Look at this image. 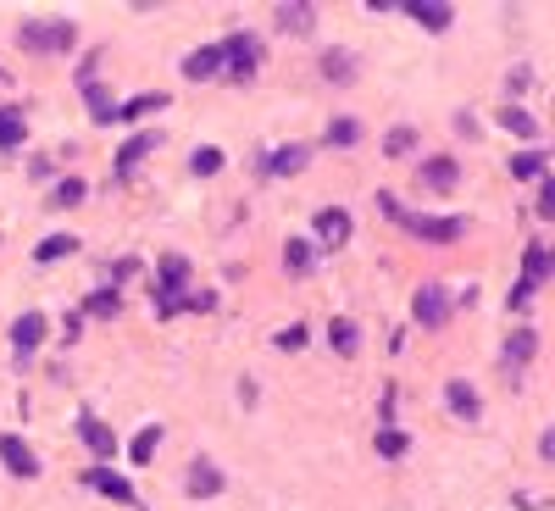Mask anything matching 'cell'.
<instances>
[{"label":"cell","instance_id":"obj_1","mask_svg":"<svg viewBox=\"0 0 555 511\" xmlns=\"http://www.w3.org/2000/svg\"><path fill=\"white\" fill-rule=\"evenodd\" d=\"M378 212L389 222H400L405 234H417V239H434V244H456L466 234V217H422V212H405L389 190H378Z\"/></svg>","mask_w":555,"mask_h":511},{"label":"cell","instance_id":"obj_2","mask_svg":"<svg viewBox=\"0 0 555 511\" xmlns=\"http://www.w3.org/2000/svg\"><path fill=\"white\" fill-rule=\"evenodd\" d=\"M17 45H23L28 56H67L78 45V28L67 23V17H28V23L17 28Z\"/></svg>","mask_w":555,"mask_h":511},{"label":"cell","instance_id":"obj_3","mask_svg":"<svg viewBox=\"0 0 555 511\" xmlns=\"http://www.w3.org/2000/svg\"><path fill=\"white\" fill-rule=\"evenodd\" d=\"M217 50H222V84H251L256 78V67H261L256 34H228V39H217Z\"/></svg>","mask_w":555,"mask_h":511},{"label":"cell","instance_id":"obj_4","mask_svg":"<svg viewBox=\"0 0 555 511\" xmlns=\"http://www.w3.org/2000/svg\"><path fill=\"white\" fill-rule=\"evenodd\" d=\"M450 312H456V300H450L444 283H422V290L411 295V317H417L422 329H444Z\"/></svg>","mask_w":555,"mask_h":511},{"label":"cell","instance_id":"obj_5","mask_svg":"<svg viewBox=\"0 0 555 511\" xmlns=\"http://www.w3.org/2000/svg\"><path fill=\"white\" fill-rule=\"evenodd\" d=\"M273 23H278V34L305 39V34H317V6H312V0H278V6H273Z\"/></svg>","mask_w":555,"mask_h":511},{"label":"cell","instance_id":"obj_6","mask_svg":"<svg viewBox=\"0 0 555 511\" xmlns=\"http://www.w3.org/2000/svg\"><path fill=\"white\" fill-rule=\"evenodd\" d=\"M95 61H100V56H89V61H84V78H78V89H84V100H89V117L100 122V128H112V122H117V100H112L106 89H100Z\"/></svg>","mask_w":555,"mask_h":511},{"label":"cell","instance_id":"obj_7","mask_svg":"<svg viewBox=\"0 0 555 511\" xmlns=\"http://www.w3.org/2000/svg\"><path fill=\"white\" fill-rule=\"evenodd\" d=\"M417 178H422L428 195H450L461 183V167H456V156H428L422 167H417Z\"/></svg>","mask_w":555,"mask_h":511},{"label":"cell","instance_id":"obj_8","mask_svg":"<svg viewBox=\"0 0 555 511\" xmlns=\"http://www.w3.org/2000/svg\"><path fill=\"white\" fill-rule=\"evenodd\" d=\"M317 244L322 251H344V244H351V212L344 206H322L317 212Z\"/></svg>","mask_w":555,"mask_h":511},{"label":"cell","instance_id":"obj_9","mask_svg":"<svg viewBox=\"0 0 555 511\" xmlns=\"http://www.w3.org/2000/svg\"><path fill=\"white\" fill-rule=\"evenodd\" d=\"M12 345H17V361H28L39 345H45V312H23L12 322Z\"/></svg>","mask_w":555,"mask_h":511},{"label":"cell","instance_id":"obj_10","mask_svg":"<svg viewBox=\"0 0 555 511\" xmlns=\"http://www.w3.org/2000/svg\"><path fill=\"white\" fill-rule=\"evenodd\" d=\"M0 461H6L12 478H39V456H34L17 434H0Z\"/></svg>","mask_w":555,"mask_h":511},{"label":"cell","instance_id":"obj_11","mask_svg":"<svg viewBox=\"0 0 555 511\" xmlns=\"http://www.w3.org/2000/svg\"><path fill=\"white\" fill-rule=\"evenodd\" d=\"M84 489H95V495H106V500H117V506H134V484L117 478L112 467H89V473H84Z\"/></svg>","mask_w":555,"mask_h":511},{"label":"cell","instance_id":"obj_12","mask_svg":"<svg viewBox=\"0 0 555 511\" xmlns=\"http://www.w3.org/2000/svg\"><path fill=\"white\" fill-rule=\"evenodd\" d=\"M305 161H312V145H278V151H266V178H295Z\"/></svg>","mask_w":555,"mask_h":511},{"label":"cell","instance_id":"obj_13","mask_svg":"<svg viewBox=\"0 0 555 511\" xmlns=\"http://www.w3.org/2000/svg\"><path fill=\"white\" fill-rule=\"evenodd\" d=\"M183 283H189V256H161L156 261V295H183Z\"/></svg>","mask_w":555,"mask_h":511},{"label":"cell","instance_id":"obj_14","mask_svg":"<svg viewBox=\"0 0 555 511\" xmlns=\"http://www.w3.org/2000/svg\"><path fill=\"white\" fill-rule=\"evenodd\" d=\"M444 406H450V417H461V422H478L483 417V400L472 395V383H461V378L444 383Z\"/></svg>","mask_w":555,"mask_h":511},{"label":"cell","instance_id":"obj_15","mask_svg":"<svg viewBox=\"0 0 555 511\" xmlns=\"http://www.w3.org/2000/svg\"><path fill=\"white\" fill-rule=\"evenodd\" d=\"M78 439H84V445H89V451H95L100 461H106V456H117V434H112V428L100 422L95 412H84V417H78Z\"/></svg>","mask_w":555,"mask_h":511},{"label":"cell","instance_id":"obj_16","mask_svg":"<svg viewBox=\"0 0 555 511\" xmlns=\"http://www.w3.org/2000/svg\"><path fill=\"white\" fill-rule=\"evenodd\" d=\"M156 145H161V134H134L128 139V145H122L117 151V178H134V167H139V161H145V156H156Z\"/></svg>","mask_w":555,"mask_h":511},{"label":"cell","instance_id":"obj_17","mask_svg":"<svg viewBox=\"0 0 555 511\" xmlns=\"http://www.w3.org/2000/svg\"><path fill=\"white\" fill-rule=\"evenodd\" d=\"M183 78H195V84H205V78H222V50L217 45H200L183 56Z\"/></svg>","mask_w":555,"mask_h":511},{"label":"cell","instance_id":"obj_18","mask_svg":"<svg viewBox=\"0 0 555 511\" xmlns=\"http://www.w3.org/2000/svg\"><path fill=\"white\" fill-rule=\"evenodd\" d=\"M189 500H212V495H222V473H217V461H195L189 467Z\"/></svg>","mask_w":555,"mask_h":511},{"label":"cell","instance_id":"obj_19","mask_svg":"<svg viewBox=\"0 0 555 511\" xmlns=\"http://www.w3.org/2000/svg\"><path fill=\"white\" fill-rule=\"evenodd\" d=\"M550 273H555L550 251H544V244H528V251H522V283H528V290H539V283H550Z\"/></svg>","mask_w":555,"mask_h":511},{"label":"cell","instance_id":"obj_20","mask_svg":"<svg viewBox=\"0 0 555 511\" xmlns=\"http://www.w3.org/2000/svg\"><path fill=\"white\" fill-rule=\"evenodd\" d=\"M411 17H417L428 34H450V23H456V6H444V0H422V6H411Z\"/></svg>","mask_w":555,"mask_h":511},{"label":"cell","instance_id":"obj_21","mask_svg":"<svg viewBox=\"0 0 555 511\" xmlns=\"http://www.w3.org/2000/svg\"><path fill=\"white\" fill-rule=\"evenodd\" d=\"M322 73H328V84H356V56L351 50H322Z\"/></svg>","mask_w":555,"mask_h":511},{"label":"cell","instance_id":"obj_22","mask_svg":"<svg viewBox=\"0 0 555 511\" xmlns=\"http://www.w3.org/2000/svg\"><path fill=\"white\" fill-rule=\"evenodd\" d=\"M328 345H334L339 356H356L361 351V329H356L351 317H334V322H328Z\"/></svg>","mask_w":555,"mask_h":511},{"label":"cell","instance_id":"obj_23","mask_svg":"<svg viewBox=\"0 0 555 511\" xmlns=\"http://www.w3.org/2000/svg\"><path fill=\"white\" fill-rule=\"evenodd\" d=\"M156 112H167V95H134L128 106H117V122H139V117H156Z\"/></svg>","mask_w":555,"mask_h":511},{"label":"cell","instance_id":"obj_24","mask_svg":"<svg viewBox=\"0 0 555 511\" xmlns=\"http://www.w3.org/2000/svg\"><path fill=\"white\" fill-rule=\"evenodd\" d=\"M73 251H78V239H73V234H50V239H39V244H34V261H39V267H50V261L73 256Z\"/></svg>","mask_w":555,"mask_h":511},{"label":"cell","instance_id":"obj_25","mask_svg":"<svg viewBox=\"0 0 555 511\" xmlns=\"http://www.w3.org/2000/svg\"><path fill=\"white\" fill-rule=\"evenodd\" d=\"M23 134H28V122L17 106H0V151H17L23 145Z\"/></svg>","mask_w":555,"mask_h":511},{"label":"cell","instance_id":"obj_26","mask_svg":"<svg viewBox=\"0 0 555 511\" xmlns=\"http://www.w3.org/2000/svg\"><path fill=\"white\" fill-rule=\"evenodd\" d=\"M283 267H289V273H312L317 267V244L312 239H289V244H283Z\"/></svg>","mask_w":555,"mask_h":511},{"label":"cell","instance_id":"obj_27","mask_svg":"<svg viewBox=\"0 0 555 511\" xmlns=\"http://www.w3.org/2000/svg\"><path fill=\"white\" fill-rule=\"evenodd\" d=\"M500 122H505V134H517V139H539V117H533V112H522V106H511V100H505Z\"/></svg>","mask_w":555,"mask_h":511},{"label":"cell","instance_id":"obj_28","mask_svg":"<svg viewBox=\"0 0 555 511\" xmlns=\"http://www.w3.org/2000/svg\"><path fill=\"white\" fill-rule=\"evenodd\" d=\"M533 356H539V334H533V329H517V334L505 339V367H511V361L522 367V361H533Z\"/></svg>","mask_w":555,"mask_h":511},{"label":"cell","instance_id":"obj_29","mask_svg":"<svg viewBox=\"0 0 555 511\" xmlns=\"http://www.w3.org/2000/svg\"><path fill=\"white\" fill-rule=\"evenodd\" d=\"M405 451H411V434H405V428H395V422H383V428H378V456L400 461Z\"/></svg>","mask_w":555,"mask_h":511},{"label":"cell","instance_id":"obj_30","mask_svg":"<svg viewBox=\"0 0 555 511\" xmlns=\"http://www.w3.org/2000/svg\"><path fill=\"white\" fill-rule=\"evenodd\" d=\"M505 167H511V178H533V183L550 178V173H544V151H517Z\"/></svg>","mask_w":555,"mask_h":511},{"label":"cell","instance_id":"obj_31","mask_svg":"<svg viewBox=\"0 0 555 511\" xmlns=\"http://www.w3.org/2000/svg\"><path fill=\"white\" fill-rule=\"evenodd\" d=\"M411 151H417V128H411V122H400V128H389L383 134V156H411Z\"/></svg>","mask_w":555,"mask_h":511},{"label":"cell","instance_id":"obj_32","mask_svg":"<svg viewBox=\"0 0 555 511\" xmlns=\"http://www.w3.org/2000/svg\"><path fill=\"white\" fill-rule=\"evenodd\" d=\"M122 312V295L112 290V283H106V290H95L89 300H84V317H117Z\"/></svg>","mask_w":555,"mask_h":511},{"label":"cell","instance_id":"obj_33","mask_svg":"<svg viewBox=\"0 0 555 511\" xmlns=\"http://www.w3.org/2000/svg\"><path fill=\"white\" fill-rule=\"evenodd\" d=\"M356 139H361V122H356V117H334V122H328V145L351 151Z\"/></svg>","mask_w":555,"mask_h":511},{"label":"cell","instance_id":"obj_34","mask_svg":"<svg viewBox=\"0 0 555 511\" xmlns=\"http://www.w3.org/2000/svg\"><path fill=\"white\" fill-rule=\"evenodd\" d=\"M78 200H84V178H61L56 190H50V206L56 212H67V206H78Z\"/></svg>","mask_w":555,"mask_h":511},{"label":"cell","instance_id":"obj_35","mask_svg":"<svg viewBox=\"0 0 555 511\" xmlns=\"http://www.w3.org/2000/svg\"><path fill=\"white\" fill-rule=\"evenodd\" d=\"M189 173H195V178H212V173H222V151H217V145H200V151L189 156Z\"/></svg>","mask_w":555,"mask_h":511},{"label":"cell","instance_id":"obj_36","mask_svg":"<svg viewBox=\"0 0 555 511\" xmlns=\"http://www.w3.org/2000/svg\"><path fill=\"white\" fill-rule=\"evenodd\" d=\"M156 445H161V428H156V422H150V428H139V439H134V445H128V456H134V461H139V467H145V461H150V456H156Z\"/></svg>","mask_w":555,"mask_h":511},{"label":"cell","instance_id":"obj_37","mask_svg":"<svg viewBox=\"0 0 555 511\" xmlns=\"http://www.w3.org/2000/svg\"><path fill=\"white\" fill-rule=\"evenodd\" d=\"M522 89H533V67L528 61H517V67L505 73V95H522Z\"/></svg>","mask_w":555,"mask_h":511},{"label":"cell","instance_id":"obj_38","mask_svg":"<svg viewBox=\"0 0 555 511\" xmlns=\"http://www.w3.org/2000/svg\"><path fill=\"white\" fill-rule=\"evenodd\" d=\"M273 345H278V351H300V345H305V329H300V322H289V329L273 334Z\"/></svg>","mask_w":555,"mask_h":511},{"label":"cell","instance_id":"obj_39","mask_svg":"<svg viewBox=\"0 0 555 511\" xmlns=\"http://www.w3.org/2000/svg\"><path fill=\"white\" fill-rule=\"evenodd\" d=\"M533 217L555 222V183H550V178H539V212H533Z\"/></svg>","mask_w":555,"mask_h":511},{"label":"cell","instance_id":"obj_40","mask_svg":"<svg viewBox=\"0 0 555 511\" xmlns=\"http://www.w3.org/2000/svg\"><path fill=\"white\" fill-rule=\"evenodd\" d=\"M78 329H84V317H61V339H67V345L78 339Z\"/></svg>","mask_w":555,"mask_h":511}]
</instances>
